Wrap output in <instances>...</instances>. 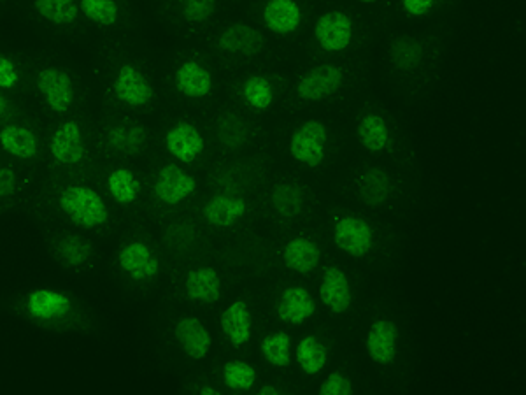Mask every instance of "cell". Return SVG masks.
Here are the masks:
<instances>
[{
    "label": "cell",
    "instance_id": "31",
    "mask_svg": "<svg viewBox=\"0 0 526 395\" xmlns=\"http://www.w3.org/2000/svg\"><path fill=\"white\" fill-rule=\"evenodd\" d=\"M358 139L365 150L372 151V153L383 151L390 141V130L383 116H363L358 123Z\"/></svg>",
    "mask_w": 526,
    "mask_h": 395
},
{
    "label": "cell",
    "instance_id": "8",
    "mask_svg": "<svg viewBox=\"0 0 526 395\" xmlns=\"http://www.w3.org/2000/svg\"><path fill=\"white\" fill-rule=\"evenodd\" d=\"M197 190V180L176 164H167L157 174L153 192L167 206H178Z\"/></svg>",
    "mask_w": 526,
    "mask_h": 395
},
{
    "label": "cell",
    "instance_id": "21",
    "mask_svg": "<svg viewBox=\"0 0 526 395\" xmlns=\"http://www.w3.org/2000/svg\"><path fill=\"white\" fill-rule=\"evenodd\" d=\"M248 204L242 197H228L218 194L211 197L202 208V215L206 222L218 229L232 227L239 218L246 215Z\"/></svg>",
    "mask_w": 526,
    "mask_h": 395
},
{
    "label": "cell",
    "instance_id": "3",
    "mask_svg": "<svg viewBox=\"0 0 526 395\" xmlns=\"http://www.w3.org/2000/svg\"><path fill=\"white\" fill-rule=\"evenodd\" d=\"M344 85V72L334 64L311 67L300 76L297 95L302 101L320 102L337 94Z\"/></svg>",
    "mask_w": 526,
    "mask_h": 395
},
{
    "label": "cell",
    "instance_id": "27",
    "mask_svg": "<svg viewBox=\"0 0 526 395\" xmlns=\"http://www.w3.org/2000/svg\"><path fill=\"white\" fill-rule=\"evenodd\" d=\"M57 259L67 267L85 266L92 259L93 245L86 237L79 234H67L62 236L55 245Z\"/></svg>",
    "mask_w": 526,
    "mask_h": 395
},
{
    "label": "cell",
    "instance_id": "35",
    "mask_svg": "<svg viewBox=\"0 0 526 395\" xmlns=\"http://www.w3.org/2000/svg\"><path fill=\"white\" fill-rule=\"evenodd\" d=\"M79 11L86 20L100 27H113L120 18V8L116 0H79Z\"/></svg>",
    "mask_w": 526,
    "mask_h": 395
},
{
    "label": "cell",
    "instance_id": "40",
    "mask_svg": "<svg viewBox=\"0 0 526 395\" xmlns=\"http://www.w3.org/2000/svg\"><path fill=\"white\" fill-rule=\"evenodd\" d=\"M321 395H351L353 394V383L346 374L335 373L328 374L327 380L323 381L320 387Z\"/></svg>",
    "mask_w": 526,
    "mask_h": 395
},
{
    "label": "cell",
    "instance_id": "6",
    "mask_svg": "<svg viewBox=\"0 0 526 395\" xmlns=\"http://www.w3.org/2000/svg\"><path fill=\"white\" fill-rule=\"evenodd\" d=\"M36 85L53 113L64 115L72 108L76 92L67 72L58 67H46L37 74Z\"/></svg>",
    "mask_w": 526,
    "mask_h": 395
},
{
    "label": "cell",
    "instance_id": "23",
    "mask_svg": "<svg viewBox=\"0 0 526 395\" xmlns=\"http://www.w3.org/2000/svg\"><path fill=\"white\" fill-rule=\"evenodd\" d=\"M220 324L221 331L225 332L230 345L234 346V348H241V346L249 343L251 329H253V318H251L246 302H232L221 313Z\"/></svg>",
    "mask_w": 526,
    "mask_h": 395
},
{
    "label": "cell",
    "instance_id": "12",
    "mask_svg": "<svg viewBox=\"0 0 526 395\" xmlns=\"http://www.w3.org/2000/svg\"><path fill=\"white\" fill-rule=\"evenodd\" d=\"M118 264L121 271L134 281L151 280L160 271V262L143 241H132L123 246L118 253Z\"/></svg>",
    "mask_w": 526,
    "mask_h": 395
},
{
    "label": "cell",
    "instance_id": "28",
    "mask_svg": "<svg viewBox=\"0 0 526 395\" xmlns=\"http://www.w3.org/2000/svg\"><path fill=\"white\" fill-rule=\"evenodd\" d=\"M390 58L399 71H414L423 60V46L416 37H395L390 44Z\"/></svg>",
    "mask_w": 526,
    "mask_h": 395
},
{
    "label": "cell",
    "instance_id": "48",
    "mask_svg": "<svg viewBox=\"0 0 526 395\" xmlns=\"http://www.w3.org/2000/svg\"><path fill=\"white\" fill-rule=\"evenodd\" d=\"M0 2H6V0H0Z\"/></svg>",
    "mask_w": 526,
    "mask_h": 395
},
{
    "label": "cell",
    "instance_id": "26",
    "mask_svg": "<svg viewBox=\"0 0 526 395\" xmlns=\"http://www.w3.org/2000/svg\"><path fill=\"white\" fill-rule=\"evenodd\" d=\"M391 178L381 167H370L358 183V195L365 206L377 208L390 199Z\"/></svg>",
    "mask_w": 526,
    "mask_h": 395
},
{
    "label": "cell",
    "instance_id": "2",
    "mask_svg": "<svg viewBox=\"0 0 526 395\" xmlns=\"http://www.w3.org/2000/svg\"><path fill=\"white\" fill-rule=\"evenodd\" d=\"M327 127L320 120H307L295 130L290 139V155L307 167H320L325 160Z\"/></svg>",
    "mask_w": 526,
    "mask_h": 395
},
{
    "label": "cell",
    "instance_id": "30",
    "mask_svg": "<svg viewBox=\"0 0 526 395\" xmlns=\"http://www.w3.org/2000/svg\"><path fill=\"white\" fill-rule=\"evenodd\" d=\"M107 188L114 202L121 206H128L137 201L141 194V181L137 180L136 174L130 169H116L107 178Z\"/></svg>",
    "mask_w": 526,
    "mask_h": 395
},
{
    "label": "cell",
    "instance_id": "19",
    "mask_svg": "<svg viewBox=\"0 0 526 395\" xmlns=\"http://www.w3.org/2000/svg\"><path fill=\"white\" fill-rule=\"evenodd\" d=\"M263 22L274 34L288 36L299 29L302 11L295 0H269L263 9Z\"/></svg>",
    "mask_w": 526,
    "mask_h": 395
},
{
    "label": "cell",
    "instance_id": "41",
    "mask_svg": "<svg viewBox=\"0 0 526 395\" xmlns=\"http://www.w3.org/2000/svg\"><path fill=\"white\" fill-rule=\"evenodd\" d=\"M20 81V74L11 58L0 55V90H11Z\"/></svg>",
    "mask_w": 526,
    "mask_h": 395
},
{
    "label": "cell",
    "instance_id": "20",
    "mask_svg": "<svg viewBox=\"0 0 526 395\" xmlns=\"http://www.w3.org/2000/svg\"><path fill=\"white\" fill-rule=\"evenodd\" d=\"M174 81H176L179 94L190 97V99H204L213 90L211 72L195 60H186L179 65Z\"/></svg>",
    "mask_w": 526,
    "mask_h": 395
},
{
    "label": "cell",
    "instance_id": "9",
    "mask_svg": "<svg viewBox=\"0 0 526 395\" xmlns=\"http://www.w3.org/2000/svg\"><path fill=\"white\" fill-rule=\"evenodd\" d=\"M399 327L393 320H376L370 325L369 334L365 339L370 360L379 366H390L397 359V343H399Z\"/></svg>",
    "mask_w": 526,
    "mask_h": 395
},
{
    "label": "cell",
    "instance_id": "44",
    "mask_svg": "<svg viewBox=\"0 0 526 395\" xmlns=\"http://www.w3.org/2000/svg\"><path fill=\"white\" fill-rule=\"evenodd\" d=\"M9 109H11V104H9L8 97L0 94V120L9 115Z\"/></svg>",
    "mask_w": 526,
    "mask_h": 395
},
{
    "label": "cell",
    "instance_id": "5",
    "mask_svg": "<svg viewBox=\"0 0 526 395\" xmlns=\"http://www.w3.org/2000/svg\"><path fill=\"white\" fill-rule=\"evenodd\" d=\"M334 241L349 257L363 259L374 246V230L363 218L342 216L334 225Z\"/></svg>",
    "mask_w": 526,
    "mask_h": 395
},
{
    "label": "cell",
    "instance_id": "10",
    "mask_svg": "<svg viewBox=\"0 0 526 395\" xmlns=\"http://www.w3.org/2000/svg\"><path fill=\"white\" fill-rule=\"evenodd\" d=\"M50 153L62 166H76L86 155L83 130L78 122H65L51 136Z\"/></svg>",
    "mask_w": 526,
    "mask_h": 395
},
{
    "label": "cell",
    "instance_id": "47",
    "mask_svg": "<svg viewBox=\"0 0 526 395\" xmlns=\"http://www.w3.org/2000/svg\"><path fill=\"white\" fill-rule=\"evenodd\" d=\"M360 2H363V4H374L377 0H360Z\"/></svg>",
    "mask_w": 526,
    "mask_h": 395
},
{
    "label": "cell",
    "instance_id": "14",
    "mask_svg": "<svg viewBox=\"0 0 526 395\" xmlns=\"http://www.w3.org/2000/svg\"><path fill=\"white\" fill-rule=\"evenodd\" d=\"M174 338L183 348L185 355L193 360L206 359L213 345V338L207 331L206 325L195 316H185L179 320L174 327Z\"/></svg>",
    "mask_w": 526,
    "mask_h": 395
},
{
    "label": "cell",
    "instance_id": "16",
    "mask_svg": "<svg viewBox=\"0 0 526 395\" xmlns=\"http://www.w3.org/2000/svg\"><path fill=\"white\" fill-rule=\"evenodd\" d=\"M71 309V299L57 290L37 288L27 295V311L36 320H58L69 315Z\"/></svg>",
    "mask_w": 526,
    "mask_h": 395
},
{
    "label": "cell",
    "instance_id": "13",
    "mask_svg": "<svg viewBox=\"0 0 526 395\" xmlns=\"http://www.w3.org/2000/svg\"><path fill=\"white\" fill-rule=\"evenodd\" d=\"M165 146L172 157L183 164H192L202 151L206 150V141L199 129L190 122H179L165 134Z\"/></svg>",
    "mask_w": 526,
    "mask_h": 395
},
{
    "label": "cell",
    "instance_id": "32",
    "mask_svg": "<svg viewBox=\"0 0 526 395\" xmlns=\"http://www.w3.org/2000/svg\"><path fill=\"white\" fill-rule=\"evenodd\" d=\"M271 202L283 218H295L304 209V190L297 183H278L272 188Z\"/></svg>",
    "mask_w": 526,
    "mask_h": 395
},
{
    "label": "cell",
    "instance_id": "24",
    "mask_svg": "<svg viewBox=\"0 0 526 395\" xmlns=\"http://www.w3.org/2000/svg\"><path fill=\"white\" fill-rule=\"evenodd\" d=\"M283 262L290 271H295V273H313L314 269L320 266V246L307 237H295L286 243L285 250H283Z\"/></svg>",
    "mask_w": 526,
    "mask_h": 395
},
{
    "label": "cell",
    "instance_id": "17",
    "mask_svg": "<svg viewBox=\"0 0 526 395\" xmlns=\"http://www.w3.org/2000/svg\"><path fill=\"white\" fill-rule=\"evenodd\" d=\"M106 144L114 153L136 157L148 144V130L141 123H118L107 130Z\"/></svg>",
    "mask_w": 526,
    "mask_h": 395
},
{
    "label": "cell",
    "instance_id": "25",
    "mask_svg": "<svg viewBox=\"0 0 526 395\" xmlns=\"http://www.w3.org/2000/svg\"><path fill=\"white\" fill-rule=\"evenodd\" d=\"M2 150L20 160H30L39 151V141L32 130L22 125H6L0 130Z\"/></svg>",
    "mask_w": 526,
    "mask_h": 395
},
{
    "label": "cell",
    "instance_id": "42",
    "mask_svg": "<svg viewBox=\"0 0 526 395\" xmlns=\"http://www.w3.org/2000/svg\"><path fill=\"white\" fill-rule=\"evenodd\" d=\"M434 4L435 0H402V8L407 15L414 16V18L428 15L434 8Z\"/></svg>",
    "mask_w": 526,
    "mask_h": 395
},
{
    "label": "cell",
    "instance_id": "34",
    "mask_svg": "<svg viewBox=\"0 0 526 395\" xmlns=\"http://www.w3.org/2000/svg\"><path fill=\"white\" fill-rule=\"evenodd\" d=\"M260 348L271 366L288 367L292 364V338L286 332H274L265 336Z\"/></svg>",
    "mask_w": 526,
    "mask_h": 395
},
{
    "label": "cell",
    "instance_id": "37",
    "mask_svg": "<svg viewBox=\"0 0 526 395\" xmlns=\"http://www.w3.org/2000/svg\"><path fill=\"white\" fill-rule=\"evenodd\" d=\"M223 381L230 390H251L256 381L255 367L244 360H228L223 366Z\"/></svg>",
    "mask_w": 526,
    "mask_h": 395
},
{
    "label": "cell",
    "instance_id": "29",
    "mask_svg": "<svg viewBox=\"0 0 526 395\" xmlns=\"http://www.w3.org/2000/svg\"><path fill=\"white\" fill-rule=\"evenodd\" d=\"M37 15L51 25H71L78 20V0H34Z\"/></svg>",
    "mask_w": 526,
    "mask_h": 395
},
{
    "label": "cell",
    "instance_id": "38",
    "mask_svg": "<svg viewBox=\"0 0 526 395\" xmlns=\"http://www.w3.org/2000/svg\"><path fill=\"white\" fill-rule=\"evenodd\" d=\"M218 137L228 148H239L248 139V129L241 118L227 113L218 120Z\"/></svg>",
    "mask_w": 526,
    "mask_h": 395
},
{
    "label": "cell",
    "instance_id": "39",
    "mask_svg": "<svg viewBox=\"0 0 526 395\" xmlns=\"http://www.w3.org/2000/svg\"><path fill=\"white\" fill-rule=\"evenodd\" d=\"M218 0H183V18L192 25L206 23L216 13Z\"/></svg>",
    "mask_w": 526,
    "mask_h": 395
},
{
    "label": "cell",
    "instance_id": "46",
    "mask_svg": "<svg viewBox=\"0 0 526 395\" xmlns=\"http://www.w3.org/2000/svg\"><path fill=\"white\" fill-rule=\"evenodd\" d=\"M200 395H220V390L213 387H202L199 390Z\"/></svg>",
    "mask_w": 526,
    "mask_h": 395
},
{
    "label": "cell",
    "instance_id": "33",
    "mask_svg": "<svg viewBox=\"0 0 526 395\" xmlns=\"http://www.w3.org/2000/svg\"><path fill=\"white\" fill-rule=\"evenodd\" d=\"M295 359L304 373L314 376V374L321 373L323 367L327 366V346L321 345L314 336H307L297 345Z\"/></svg>",
    "mask_w": 526,
    "mask_h": 395
},
{
    "label": "cell",
    "instance_id": "36",
    "mask_svg": "<svg viewBox=\"0 0 526 395\" xmlns=\"http://www.w3.org/2000/svg\"><path fill=\"white\" fill-rule=\"evenodd\" d=\"M242 97L251 108L265 111L271 108L274 102V90L269 79L263 76H249L242 85Z\"/></svg>",
    "mask_w": 526,
    "mask_h": 395
},
{
    "label": "cell",
    "instance_id": "45",
    "mask_svg": "<svg viewBox=\"0 0 526 395\" xmlns=\"http://www.w3.org/2000/svg\"><path fill=\"white\" fill-rule=\"evenodd\" d=\"M279 388L274 387V385H263L260 390H258V395H279Z\"/></svg>",
    "mask_w": 526,
    "mask_h": 395
},
{
    "label": "cell",
    "instance_id": "43",
    "mask_svg": "<svg viewBox=\"0 0 526 395\" xmlns=\"http://www.w3.org/2000/svg\"><path fill=\"white\" fill-rule=\"evenodd\" d=\"M16 187H18V178L15 171L9 167H0V197L15 194Z\"/></svg>",
    "mask_w": 526,
    "mask_h": 395
},
{
    "label": "cell",
    "instance_id": "4",
    "mask_svg": "<svg viewBox=\"0 0 526 395\" xmlns=\"http://www.w3.org/2000/svg\"><path fill=\"white\" fill-rule=\"evenodd\" d=\"M113 92L118 101L130 108H143L155 99V88L139 67L121 65L113 81Z\"/></svg>",
    "mask_w": 526,
    "mask_h": 395
},
{
    "label": "cell",
    "instance_id": "18",
    "mask_svg": "<svg viewBox=\"0 0 526 395\" xmlns=\"http://www.w3.org/2000/svg\"><path fill=\"white\" fill-rule=\"evenodd\" d=\"M316 313V301L304 287H288L278 302V316L286 324L300 325Z\"/></svg>",
    "mask_w": 526,
    "mask_h": 395
},
{
    "label": "cell",
    "instance_id": "11",
    "mask_svg": "<svg viewBox=\"0 0 526 395\" xmlns=\"http://www.w3.org/2000/svg\"><path fill=\"white\" fill-rule=\"evenodd\" d=\"M218 48L232 55L256 57L265 48V37L248 23H232L218 37Z\"/></svg>",
    "mask_w": 526,
    "mask_h": 395
},
{
    "label": "cell",
    "instance_id": "15",
    "mask_svg": "<svg viewBox=\"0 0 526 395\" xmlns=\"http://www.w3.org/2000/svg\"><path fill=\"white\" fill-rule=\"evenodd\" d=\"M320 299L335 315H344L351 308L353 295L348 276L339 267L330 266L325 269L320 285Z\"/></svg>",
    "mask_w": 526,
    "mask_h": 395
},
{
    "label": "cell",
    "instance_id": "7",
    "mask_svg": "<svg viewBox=\"0 0 526 395\" xmlns=\"http://www.w3.org/2000/svg\"><path fill=\"white\" fill-rule=\"evenodd\" d=\"M314 37L323 50L339 53L353 41V22L342 11H328L314 25Z\"/></svg>",
    "mask_w": 526,
    "mask_h": 395
},
{
    "label": "cell",
    "instance_id": "22",
    "mask_svg": "<svg viewBox=\"0 0 526 395\" xmlns=\"http://www.w3.org/2000/svg\"><path fill=\"white\" fill-rule=\"evenodd\" d=\"M186 297L193 302L214 304L220 301L221 278L213 267H199L186 274Z\"/></svg>",
    "mask_w": 526,
    "mask_h": 395
},
{
    "label": "cell",
    "instance_id": "1",
    "mask_svg": "<svg viewBox=\"0 0 526 395\" xmlns=\"http://www.w3.org/2000/svg\"><path fill=\"white\" fill-rule=\"evenodd\" d=\"M58 206L74 225L92 230L109 222V208L102 195L86 185H71L62 190Z\"/></svg>",
    "mask_w": 526,
    "mask_h": 395
}]
</instances>
